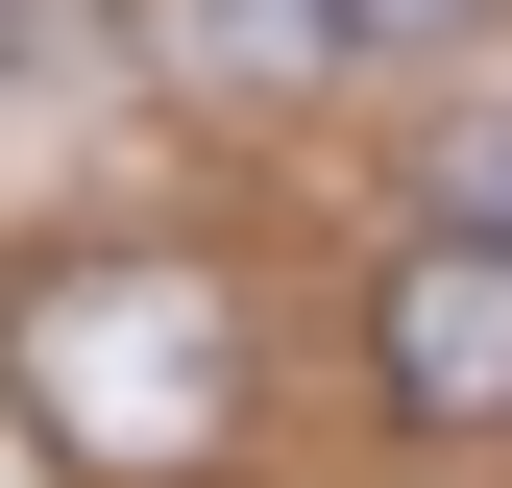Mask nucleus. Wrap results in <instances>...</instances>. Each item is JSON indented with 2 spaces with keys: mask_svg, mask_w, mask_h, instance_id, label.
<instances>
[{
  "mask_svg": "<svg viewBox=\"0 0 512 488\" xmlns=\"http://www.w3.org/2000/svg\"><path fill=\"white\" fill-rule=\"evenodd\" d=\"M0 391H25L49 464L171 488V464H220V415H244V293L196 244H49V269H0Z\"/></svg>",
  "mask_w": 512,
  "mask_h": 488,
  "instance_id": "nucleus-1",
  "label": "nucleus"
},
{
  "mask_svg": "<svg viewBox=\"0 0 512 488\" xmlns=\"http://www.w3.org/2000/svg\"><path fill=\"white\" fill-rule=\"evenodd\" d=\"M366 342H391V415L488 440V415H512V244H488V220H439L415 269H391V318H366Z\"/></svg>",
  "mask_w": 512,
  "mask_h": 488,
  "instance_id": "nucleus-2",
  "label": "nucleus"
},
{
  "mask_svg": "<svg viewBox=\"0 0 512 488\" xmlns=\"http://www.w3.org/2000/svg\"><path fill=\"white\" fill-rule=\"evenodd\" d=\"M147 49H171L196 98H293L317 49H342V0H147Z\"/></svg>",
  "mask_w": 512,
  "mask_h": 488,
  "instance_id": "nucleus-3",
  "label": "nucleus"
},
{
  "mask_svg": "<svg viewBox=\"0 0 512 488\" xmlns=\"http://www.w3.org/2000/svg\"><path fill=\"white\" fill-rule=\"evenodd\" d=\"M488 0H342V49H464Z\"/></svg>",
  "mask_w": 512,
  "mask_h": 488,
  "instance_id": "nucleus-4",
  "label": "nucleus"
},
{
  "mask_svg": "<svg viewBox=\"0 0 512 488\" xmlns=\"http://www.w3.org/2000/svg\"><path fill=\"white\" fill-rule=\"evenodd\" d=\"M439 220H488V244H512V122H488V147H439Z\"/></svg>",
  "mask_w": 512,
  "mask_h": 488,
  "instance_id": "nucleus-5",
  "label": "nucleus"
},
{
  "mask_svg": "<svg viewBox=\"0 0 512 488\" xmlns=\"http://www.w3.org/2000/svg\"><path fill=\"white\" fill-rule=\"evenodd\" d=\"M0 49H25V0H0Z\"/></svg>",
  "mask_w": 512,
  "mask_h": 488,
  "instance_id": "nucleus-6",
  "label": "nucleus"
}]
</instances>
